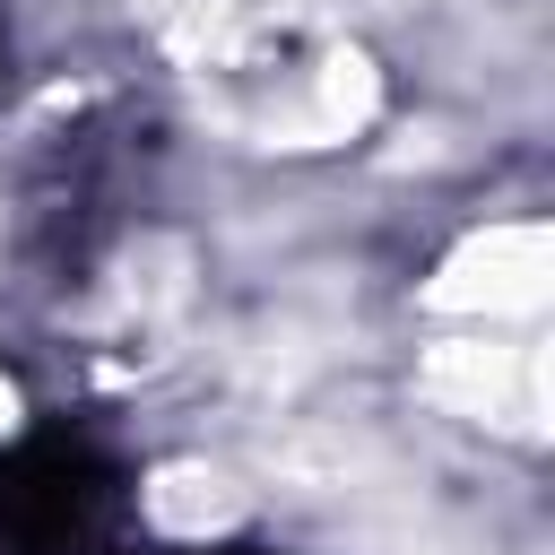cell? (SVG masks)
I'll return each mask as SVG.
<instances>
[{
	"label": "cell",
	"instance_id": "1",
	"mask_svg": "<svg viewBox=\"0 0 555 555\" xmlns=\"http://www.w3.org/2000/svg\"><path fill=\"white\" fill-rule=\"evenodd\" d=\"M451 312H477V321H529L546 304V234L538 225H486L434 286Z\"/></svg>",
	"mask_w": 555,
	"mask_h": 555
}]
</instances>
